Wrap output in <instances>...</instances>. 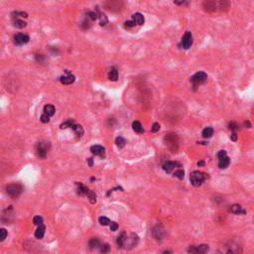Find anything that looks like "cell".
I'll use <instances>...</instances> for the list:
<instances>
[{
	"label": "cell",
	"mask_w": 254,
	"mask_h": 254,
	"mask_svg": "<svg viewBox=\"0 0 254 254\" xmlns=\"http://www.w3.org/2000/svg\"><path fill=\"white\" fill-rule=\"evenodd\" d=\"M40 120H41L43 123H48L49 121H50V116L47 115L46 113H44V114H42V115H41Z\"/></svg>",
	"instance_id": "cell-36"
},
{
	"label": "cell",
	"mask_w": 254,
	"mask_h": 254,
	"mask_svg": "<svg viewBox=\"0 0 254 254\" xmlns=\"http://www.w3.org/2000/svg\"><path fill=\"white\" fill-rule=\"evenodd\" d=\"M72 129H74V131L76 132V136L78 137H82V134H83V129H82V125H72Z\"/></svg>",
	"instance_id": "cell-27"
},
{
	"label": "cell",
	"mask_w": 254,
	"mask_h": 254,
	"mask_svg": "<svg viewBox=\"0 0 254 254\" xmlns=\"http://www.w3.org/2000/svg\"><path fill=\"white\" fill-rule=\"evenodd\" d=\"M204 8L207 10V11L213 12V11H217V10H223V9H227L229 4L227 2H217V1H206L203 3Z\"/></svg>",
	"instance_id": "cell-1"
},
{
	"label": "cell",
	"mask_w": 254,
	"mask_h": 254,
	"mask_svg": "<svg viewBox=\"0 0 254 254\" xmlns=\"http://www.w3.org/2000/svg\"><path fill=\"white\" fill-rule=\"evenodd\" d=\"M86 197L88 198V200H89V201H90L92 204H95V201H96V195H95V193L93 192V191H92V190H88V191Z\"/></svg>",
	"instance_id": "cell-28"
},
{
	"label": "cell",
	"mask_w": 254,
	"mask_h": 254,
	"mask_svg": "<svg viewBox=\"0 0 254 254\" xmlns=\"http://www.w3.org/2000/svg\"><path fill=\"white\" fill-rule=\"evenodd\" d=\"M98 221H99L100 224L104 225V227H105V225H108V224L111 223V221H110L107 217H100L98 218Z\"/></svg>",
	"instance_id": "cell-32"
},
{
	"label": "cell",
	"mask_w": 254,
	"mask_h": 254,
	"mask_svg": "<svg viewBox=\"0 0 254 254\" xmlns=\"http://www.w3.org/2000/svg\"><path fill=\"white\" fill-rule=\"evenodd\" d=\"M229 129H231V130H233V131L237 130L238 129V125L236 124L235 122H230V123H229Z\"/></svg>",
	"instance_id": "cell-40"
},
{
	"label": "cell",
	"mask_w": 254,
	"mask_h": 254,
	"mask_svg": "<svg viewBox=\"0 0 254 254\" xmlns=\"http://www.w3.org/2000/svg\"><path fill=\"white\" fill-rule=\"evenodd\" d=\"M115 143H116V145H117V147L121 149V148H123L124 146H125V143H126V141H125V139H124L123 137L119 136V137L116 138Z\"/></svg>",
	"instance_id": "cell-29"
},
{
	"label": "cell",
	"mask_w": 254,
	"mask_h": 254,
	"mask_svg": "<svg viewBox=\"0 0 254 254\" xmlns=\"http://www.w3.org/2000/svg\"><path fill=\"white\" fill-rule=\"evenodd\" d=\"M198 166H204V161H201L198 163Z\"/></svg>",
	"instance_id": "cell-46"
},
{
	"label": "cell",
	"mask_w": 254,
	"mask_h": 254,
	"mask_svg": "<svg viewBox=\"0 0 254 254\" xmlns=\"http://www.w3.org/2000/svg\"><path fill=\"white\" fill-rule=\"evenodd\" d=\"M244 124H245V125H247V126H248V128H250V127H251V125H250V123L248 122V121H246V122H245Z\"/></svg>",
	"instance_id": "cell-47"
},
{
	"label": "cell",
	"mask_w": 254,
	"mask_h": 254,
	"mask_svg": "<svg viewBox=\"0 0 254 254\" xmlns=\"http://www.w3.org/2000/svg\"><path fill=\"white\" fill-rule=\"evenodd\" d=\"M66 74H67V76H62L61 78V82L63 83V85H71V83H72L75 82V76H72V74H69V72L67 71L66 72Z\"/></svg>",
	"instance_id": "cell-13"
},
{
	"label": "cell",
	"mask_w": 254,
	"mask_h": 254,
	"mask_svg": "<svg viewBox=\"0 0 254 254\" xmlns=\"http://www.w3.org/2000/svg\"><path fill=\"white\" fill-rule=\"evenodd\" d=\"M218 159H220V161H218V167H220V169L227 168L229 163H230V159H229L227 156H224V157L218 158Z\"/></svg>",
	"instance_id": "cell-17"
},
{
	"label": "cell",
	"mask_w": 254,
	"mask_h": 254,
	"mask_svg": "<svg viewBox=\"0 0 254 254\" xmlns=\"http://www.w3.org/2000/svg\"><path fill=\"white\" fill-rule=\"evenodd\" d=\"M88 163H89V166L92 167V158H89V159H88Z\"/></svg>",
	"instance_id": "cell-45"
},
{
	"label": "cell",
	"mask_w": 254,
	"mask_h": 254,
	"mask_svg": "<svg viewBox=\"0 0 254 254\" xmlns=\"http://www.w3.org/2000/svg\"><path fill=\"white\" fill-rule=\"evenodd\" d=\"M55 106L54 105H52V104H46V105L44 106V113H46L47 115L49 116H53L54 114H55Z\"/></svg>",
	"instance_id": "cell-19"
},
{
	"label": "cell",
	"mask_w": 254,
	"mask_h": 254,
	"mask_svg": "<svg viewBox=\"0 0 254 254\" xmlns=\"http://www.w3.org/2000/svg\"><path fill=\"white\" fill-rule=\"evenodd\" d=\"M230 211L232 214H245V211L243 210L242 207L239 206V204H232L230 207Z\"/></svg>",
	"instance_id": "cell-18"
},
{
	"label": "cell",
	"mask_w": 254,
	"mask_h": 254,
	"mask_svg": "<svg viewBox=\"0 0 254 254\" xmlns=\"http://www.w3.org/2000/svg\"><path fill=\"white\" fill-rule=\"evenodd\" d=\"M138 236L136 234H134V233H132L130 235V237H127V240H126V244H125V246H129L130 248L132 247H134L135 245L138 243Z\"/></svg>",
	"instance_id": "cell-14"
},
{
	"label": "cell",
	"mask_w": 254,
	"mask_h": 254,
	"mask_svg": "<svg viewBox=\"0 0 254 254\" xmlns=\"http://www.w3.org/2000/svg\"><path fill=\"white\" fill-rule=\"evenodd\" d=\"M13 25H14V27L18 28V29H22V28L26 27L27 23L25 22V21H23V20L16 19V20H14V21H13Z\"/></svg>",
	"instance_id": "cell-25"
},
{
	"label": "cell",
	"mask_w": 254,
	"mask_h": 254,
	"mask_svg": "<svg viewBox=\"0 0 254 254\" xmlns=\"http://www.w3.org/2000/svg\"><path fill=\"white\" fill-rule=\"evenodd\" d=\"M98 19L100 20V25H101V26L105 25V24L107 23V18H106V16L104 15V14H101V13H99Z\"/></svg>",
	"instance_id": "cell-34"
},
{
	"label": "cell",
	"mask_w": 254,
	"mask_h": 254,
	"mask_svg": "<svg viewBox=\"0 0 254 254\" xmlns=\"http://www.w3.org/2000/svg\"><path fill=\"white\" fill-rule=\"evenodd\" d=\"M224 156H227V152H225L224 150H221L217 153V157L218 158H222V157H224Z\"/></svg>",
	"instance_id": "cell-42"
},
{
	"label": "cell",
	"mask_w": 254,
	"mask_h": 254,
	"mask_svg": "<svg viewBox=\"0 0 254 254\" xmlns=\"http://www.w3.org/2000/svg\"><path fill=\"white\" fill-rule=\"evenodd\" d=\"M43 221H44L43 217H40V215H36V217H34V218H33V222H34V224L38 225V227H39V225H42V224H43Z\"/></svg>",
	"instance_id": "cell-31"
},
{
	"label": "cell",
	"mask_w": 254,
	"mask_h": 254,
	"mask_svg": "<svg viewBox=\"0 0 254 254\" xmlns=\"http://www.w3.org/2000/svg\"><path fill=\"white\" fill-rule=\"evenodd\" d=\"M109 250H110V246L108 244H103V245L100 246V252L103 253V254L108 253Z\"/></svg>",
	"instance_id": "cell-35"
},
{
	"label": "cell",
	"mask_w": 254,
	"mask_h": 254,
	"mask_svg": "<svg viewBox=\"0 0 254 254\" xmlns=\"http://www.w3.org/2000/svg\"><path fill=\"white\" fill-rule=\"evenodd\" d=\"M126 28H131V27H133L135 26V23H134V21L132 20V21H126L125 22V25H124Z\"/></svg>",
	"instance_id": "cell-41"
},
{
	"label": "cell",
	"mask_w": 254,
	"mask_h": 254,
	"mask_svg": "<svg viewBox=\"0 0 254 254\" xmlns=\"http://www.w3.org/2000/svg\"><path fill=\"white\" fill-rule=\"evenodd\" d=\"M163 254H172V252L171 251H165Z\"/></svg>",
	"instance_id": "cell-48"
},
{
	"label": "cell",
	"mask_w": 254,
	"mask_h": 254,
	"mask_svg": "<svg viewBox=\"0 0 254 254\" xmlns=\"http://www.w3.org/2000/svg\"><path fill=\"white\" fill-rule=\"evenodd\" d=\"M207 76L204 72H198L197 74H195L192 78H191V82L193 83V85L196 88L198 85H204L207 82Z\"/></svg>",
	"instance_id": "cell-3"
},
{
	"label": "cell",
	"mask_w": 254,
	"mask_h": 254,
	"mask_svg": "<svg viewBox=\"0 0 254 254\" xmlns=\"http://www.w3.org/2000/svg\"><path fill=\"white\" fill-rule=\"evenodd\" d=\"M45 230H46V227H45V225H39L37 228V230L35 231V236H36L37 238H43L44 237V234H45Z\"/></svg>",
	"instance_id": "cell-20"
},
{
	"label": "cell",
	"mask_w": 254,
	"mask_h": 254,
	"mask_svg": "<svg viewBox=\"0 0 254 254\" xmlns=\"http://www.w3.org/2000/svg\"><path fill=\"white\" fill-rule=\"evenodd\" d=\"M203 136L204 138H210L213 136V134H214V129H213V127H207V128H204V129L203 130Z\"/></svg>",
	"instance_id": "cell-26"
},
{
	"label": "cell",
	"mask_w": 254,
	"mask_h": 254,
	"mask_svg": "<svg viewBox=\"0 0 254 254\" xmlns=\"http://www.w3.org/2000/svg\"><path fill=\"white\" fill-rule=\"evenodd\" d=\"M127 237L128 236L126 235L125 232H122L119 236L117 237V244L119 246L120 248H123L125 244H126V240H127Z\"/></svg>",
	"instance_id": "cell-16"
},
{
	"label": "cell",
	"mask_w": 254,
	"mask_h": 254,
	"mask_svg": "<svg viewBox=\"0 0 254 254\" xmlns=\"http://www.w3.org/2000/svg\"><path fill=\"white\" fill-rule=\"evenodd\" d=\"M132 20L134 21L135 24H137V25H142V24H144V16L142 15L141 13H135L132 15Z\"/></svg>",
	"instance_id": "cell-15"
},
{
	"label": "cell",
	"mask_w": 254,
	"mask_h": 254,
	"mask_svg": "<svg viewBox=\"0 0 254 254\" xmlns=\"http://www.w3.org/2000/svg\"><path fill=\"white\" fill-rule=\"evenodd\" d=\"M159 130H160V124L157 123V122L153 123V125H152V132L156 133V132H158Z\"/></svg>",
	"instance_id": "cell-38"
},
{
	"label": "cell",
	"mask_w": 254,
	"mask_h": 254,
	"mask_svg": "<svg viewBox=\"0 0 254 254\" xmlns=\"http://www.w3.org/2000/svg\"><path fill=\"white\" fill-rule=\"evenodd\" d=\"M88 245H89V248H90V249L97 248V247H98V246L100 245V240H99V239L97 238V237H92V238L89 240Z\"/></svg>",
	"instance_id": "cell-22"
},
{
	"label": "cell",
	"mask_w": 254,
	"mask_h": 254,
	"mask_svg": "<svg viewBox=\"0 0 254 254\" xmlns=\"http://www.w3.org/2000/svg\"><path fill=\"white\" fill-rule=\"evenodd\" d=\"M208 251L207 244H201L199 246H190L189 252L190 254H204Z\"/></svg>",
	"instance_id": "cell-5"
},
{
	"label": "cell",
	"mask_w": 254,
	"mask_h": 254,
	"mask_svg": "<svg viewBox=\"0 0 254 254\" xmlns=\"http://www.w3.org/2000/svg\"><path fill=\"white\" fill-rule=\"evenodd\" d=\"M108 79H110V81H112V82H116L117 81V79H118V72H117L116 69H111V71L109 72Z\"/></svg>",
	"instance_id": "cell-24"
},
{
	"label": "cell",
	"mask_w": 254,
	"mask_h": 254,
	"mask_svg": "<svg viewBox=\"0 0 254 254\" xmlns=\"http://www.w3.org/2000/svg\"><path fill=\"white\" fill-rule=\"evenodd\" d=\"M76 185H78V194L81 195V196H86V194H88V191L89 189H88V188L85 187L81 183H76Z\"/></svg>",
	"instance_id": "cell-23"
},
{
	"label": "cell",
	"mask_w": 254,
	"mask_h": 254,
	"mask_svg": "<svg viewBox=\"0 0 254 254\" xmlns=\"http://www.w3.org/2000/svg\"><path fill=\"white\" fill-rule=\"evenodd\" d=\"M90 151H92L93 155L99 156V157H101V158H104V156H105V150H104V148L100 145L92 146V147H90Z\"/></svg>",
	"instance_id": "cell-11"
},
{
	"label": "cell",
	"mask_w": 254,
	"mask_h": 254,
	"mask_svg": "<svg viewBox=\"0 0 254 254\" xmlns=\"http://www.w3.org/2000/svg\"><path fill=\"white\" fill-rule=\"evenodd\" d=\"M30 38L28 35L25 34H22V33H19L14 36V43H15L17 46H22V45H25L27 44L28 42H29Z\"/></svg>",
	"instance_id": "cell-8"
},
{
	"label": "cell",
	"mask_w": 254,
	"mask_h": 254,
	"mask_svg": "<svg viewBox=\"0 0 254 254\" xmlns=\"http://www.w3.org/2000/svg\"><path fill=\"white\" fill-rule=\"evenodd\" d=\"M132 128H133V130L135 132H137V133H144V128L142 127V125L139 121H134V122L132 123Z\"/></svg>",
	"instance_id": "cell-21"
},
{
	"label": "cell",
	"mask_w": 254,
	"mask_h": 254,
	"mask_svg": "<svg viewBox=\"0 0 254 254\" xmlns=\"http://www.w3.org/2000/svg\"><path fill=\"white\" fill-rule=\"evenodd\" d=\"M181 164L178 162H171V161H168L163 164V169H164V171L167 173H172L175 169H180Z\"/></svg>",
	"instance_id": "cell-10"
},
{
	"label": "cell",
	"mask_w": 254,
	"mask_h": 254,
	"mask_svg": "<svg viewBox=\"0 0 254 254\" xmlns=\"http://www.w3.org/2000/svg\"><path fill=\"white\" fill-rule=\"evenodd\" d=\"M231 139H232L233 141H236V139H237V136H236V133H235V132H233V134L231 135Z\"/></svg>",
	"instance_id": "cell-44"
},
{
	"label": "cell",
	"mask_w": 254,
	"mask_h": 254,
	"mask_svg": "<svg viewBox=\"0 0 254 254\" xmlns=\"http://www.w3.org/2000/svg\"><path fill=\"white\" fill-rule=\"evenodd\" d=\"M117 229H118V224L116 223V222L112 221L110 223V230L111 231H116Z\"/></svg>",
	"instance_id": "cell-39"
},
{
	"label": "cell",
	"mask_w": 254,
	"mask_h": 254,
	"mask_svg": "<svg viewBox=\"0 0 254 254\" xmlns=\"http://www.w3.org/2000/svg\"><path fill=\"white\" fill-rule=\"evenodd\" d=\"M152 234H153V237H154L156 240H162V239L166 236V230L164 229V227L157 225V227H155L153 228Z\"/></svg>",
	"instance_id": "cell-6"
},
{
	"label": "cell",
	"mask_w": 254,
	"mask_h": 254,
	"mask_svg": "<svg viewBox=\"0 0 254 254\" xmlns=\"http://www.w3.org/2000/svg\"><path fill=\"white\" fill-rule=\"evenodd\" d=\"M47 144L44 143V142H39L36 146V153L38 155V157L40 158H45L47 155Z\"/></svg>",
	"instance_id": "cell-9"
},
{
	"label": "cell",
	"mask_w": 254,
	"mask_h": 254,
	"mask_svg": "<svg viewBox=\"0 0 254 254\" xmlns=\"http://www.w3.org/2000/svg\"><path fill=\"white\" fill-rule=\"evenodd\" d=\"M192 44H193V36H192V33L191 32H186L185 35L183 36L182 38V42H181V45H182V47L184 49H186V50H188V49H190L191 46H192Z\"/></svg>",
	"instance_id": "cell-7"
},
{
	"label": "cell",
	"mask_w": 254,
	"mask_h": 254,
	"mask_svg": "<svg viewBox=\"0 0 254 254\" xmlns=\"http://www.w3.org/2000/svg\"><path fill=\"white\" fill-rule=\"evenodd\" d=\"M23 187L20 184H11L6 187V192L11 198H17L22 193Z\"/></svg>",
	"instance_id": "cell-4"
},
{
	"label": "cell",
	"mask_w": 254,
	"mask_h": 254,
	"mask_svg": "<svg viewBox=\"0 0 254 254\" xmlns=\"http://www.w3.org/2000/svg\"><path fill=\"white\" fill-rule=\"evenodd\" d=\"M175 4H178V5H188V4H189V2H187V1H181V2L175 1Z\"/></svg>",
	"instance_id": "cell-43"
},
{
	"label": "cell",
	"mask_w": 254,
	"mask_h": 254,
	"mask_svg": "<svg viewBox=\"0 0 254 254\" xmlns=\"http://www.w3.org/2000/svg\"><path fill=\"white\" fill-rule=\"evenodd\" d=\"M105 6H106V8L109 9V10H112V11H118V10H120L121 7L123 6V3L119 2V1H109V2L106 3Z\"/></svg>",
	"instance_id": "cell-12"
},
{
	"label": "cell",
	"mask_w": 254,
	"mask_h": 254,
	"mask_svg": "<svg viewBox=\"0 0 254 254\" xmlns=\"http://www.w3.org/2000/svg\"><path fill=\"white\" fill-rule=\"evenodd\" d=\"M72 125H74V120L69 119L66 121V122L61 124V128L62 129H65V128H68V127H72Z\"/></svg>",
	"instance_id": "cell-33"
},
{
	"label": "cell",
	"mask_w": 254,
	"mask_h": 254,
	"mask_svg": "<svg viewBox=\"0 0 254 254\" xmlns=\"http://www.w3.org/2000/svg\"><path fill=\"white\" fill-rule=\"evenodd\" d=\"M207 178V174L199 172V171H194L192 174H191V176H190L191 183H192V185L195 186V187L201 186V184L204 182V180H206Z\"/></svg>",
	"instance_id": "cell-2"
},
{
	"label": "cell",
	"mask_w": 254,
	"mask_h": 254,
	"mask_svg": "<svg viewBox=\"0 0 254 254\" xmlns=\"http://www.w3.org/2000/svg\"><path fill=\"white\" fill-rule=\"evenodd\" d=\"M6 236H7V231H6V229L1 228V229H0V240L3 241V240H4V239L6 238Z\"/></svg>",
	"instance_id": "cell-37"
},
{
	"label": "cell",
	"mask_w": 254,
	"mask_h": 254,
	"mask_svg": "<svg viewBox=\"0 0 254 254\" xmlns=\"http://www.w3.org/2000/svg\"><path fill=\"white\" fill-rule=\"evenodd\" d=\"M174 176L177 177V178H179V179H184V177H185V172H184V170L182 169H177L175 172H174Z\"/></svg>",
	"instance_id": "cell-30"
}]
</instances>
